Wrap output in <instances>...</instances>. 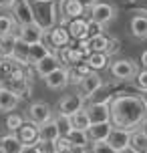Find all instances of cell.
<instances>
[{"instance_id":"obj_1","label":"cell","mask_w":147,"mask_h":153,"mask_svg":"<svg viewBox=\"0 0 147 153\" xmlns=\"http://www.w3.org/2000/svg\"><path fill=\"white\" fill-rule=\"evenodd\" d=\"M111 123L125 131H139L147 123V105L141 95L119 93L111 101Z\"/></svg>"},{"instance_id":"obj_2","label":"cell","mask_w":147,"mask_h":153,"mask_svg":"<svg viewBox=\"0 0 147 153\" xmlns=\"http://www.w3.org/2000/svg\"><path fill=\"white\" fill-rule=\"evenodd\" d=\"M56 2H34V0H30L34 22L39 24L45 32L53 30L59 24V6H56Z\"/></svg>"},{"instance_id":"obj_3","label":"cell","mask_w":147,"mask_h":153,"mask_svg":"<svg viewBox=\"0 0 147 153\" xmlns=\"http://www.w3.org/2000/svg\"><path fill=\"white\" fill-rule=\"evenodd\" d=\"M109 73H111V76L115 81L129 83L139 73V62L133 61V59H117V61H113L109 65Z\"/></svg>"},{"instance_id":"obj_4","label":"cell","mask_w":147,"mask_h":153,"mask_svg":"<svg viewBox=\"0 0 147 153\" xmlns=\"http://www.w3.org/2000/svg\"><path fill=\"white\" fill-rule=\"evenodd\" d=\"M56 6H59V24L61 26H67L75 18H83L87 12L79 0H59Z\"/></svg>"},{"instance_id":"obj_5","label":"cell","mask_w":147,"mask_h":153,"mask_svg":"<svg viewBox=\"0 0 147 153\" xmlns=\"http://www.w3.org/2000/svg\"><path fill=\"white\" fill-rule=\"evenodd\" d=\"M85 107V99L79 95V93H67L59 99V105H56V111L62 117H73V115L81 111Z\"/></svg>"},{"instance_id":"obj_6","label":"cell","mask_w":147,"mask_h":153,"mask_svg":"<svg viewBox=\"0 0 147 153\" xmlns=\"http://www.w3.org/2000/svg\"><path fill=\"white\" fill-rule=\"evenodd\" d=\"M117 18V6L115 4H109V2H97L91 10H89V20L99 24H109Z\"/></svg>"},{"instance_id":"obj_7","label":"cell","mask_w":147,"mask_h":153,"mask_svg":"<svg viewBox=\"0 0 147 153\" xmlns=\"http://www.w3.org/2000/svg\"><path fill=\"white\" fill-rule=\"evenodd\" d=\"M45 45L50 48V51H61V48H65V46H69L71 42V34L69 30H67V26H61V24H56L53 30H48L47 34H45V40H42Z\"/></svg>"},{"instance_id":"obj_8","label":"cell","mask_w":147,"mask_h":153,"mask_svg":"<svg viewBox=\"0 0 147 153\" xmlns=\"http://www.w3.org/2000/svg\"><path fill=\"white\" fill-rule=\"evenodd\" d=\"M53 109H50V105L48 103H45V101H34L30 107H28V121L34 123V125H45V123L53 121Z\"/></svg>"},{"instance_id":"obj_9","label":"cell","mask_w":147,"mask_h":153,"mask_svg":"<svg viewBox=\"0 0 147 153\" xmlns=\"http://www.w3.org/2000/svg\"><path fill=\"white\" fill-rule=\"evenodd\" d=\"M12 34L16 38H20L22 42H26V45H39V42L45 40V34L47 32L34 22V24H28V26H16Z\"/></svg>"},{"instance_id":"obj_10","label":"cell","mask_w":147,"mask_h":153,"mask_svg":"<svg viewBox=\"0 0 147 153\" xmlns=\"http://www.w3.org/2000/svg\"><path fill=\"white\" fill-rule=\"evenodd\" d=\"M12 18L16 20L18 26L34 24V14H32L30 0H14V4H12Z\"/></svg>"},{"instance_id":"obj_11","label":"cell","mask_w":147,"mask_h":153,"mask_svg":"<svg viewBox=\"0 0 147 153\" xmlns=\"http://www.w3.org/2000/svg\"><path fill=\"white\" fill-rule=\"evenodd\" d=\"M77 89H79V95H81L85 101H89L97 91L103 89V79H101L99 73H91L89 76L81 79V83H79Z\"/></svg>"},{"instance_id":"obj_12","label":"cell","mask_w":147,"mask_h":153,"mask_svg":"<svg viewBox=\"0 0 147 153\" xmlns=\"http://www.w3.org/2000/svg\"><path fill=\"white\" fill-rule=\"evenodd\" d=\"M56 56L65 69H71V67H79L81 62H85V56L79 51L77 46H65L61 51H56Z\"/></svg>"},{"instance_id":"obj_13","label":"cell","mask_w":147,"mask_h":153,"mask_svg":"<svg viewBox=\"0 0 147 153\" xmlns=\"http://www.w3.org/2000/svg\"><path fill=\"white\" fill-rule=\"evenodd\" d=\"M107 143L113 147L117 153H123L125 149H129V145H131V131L113 127V131H111V135H109V139H107Z\"/></svg>"},{"instance_id":"obj_14","label":"cell","mask_w":147,"mask_h":153,"mask_svg":"<svg viewBox=\"0 0 147 153\" xmlns=\"http://www.w3.org/2000/svg\"><path fill=\"white\" fill-rule=\"evenodd\" d=\"M91 123H111V103H89L87 105Z\"/></svg>"},{"instance_id":"obj_15","label":"cell","mask_w":147,"mask_h":153,"mask_svg":"<svg viewBox=\"0 0 147 153\" xmlns=\"http://www.w3.org/2000/svg\"><path fill=\"white\" fill-rule=\"evenodd\" d=\"M18 139L22 141V145L24 147H34V145H39V141H40V131H39V125H34V123H24L22 127L18 129Z\"/></svg>"},{"instance_id":"obj_16","label":"cell","mask_w":147,"mask_h":153,"mask_svg":"<svg viewBox=\"0 0 147 153\" xmlns=\"http://www.w3.org/2000/svg\"><path fill=\"white\" fill-rule=\"evenodd\" d=\"M62 65L61 61H59V56H56V53H50L48 56H45L42 61L39 62V65H34V71H36V75L42 76V79H47L50 73H54V71H59Z\"/></svg>"},{"instance_id":"obj_17","label":"cell","mask_w":147,"mask_h":153,"mask_svg":"<svg viewBox=\"0 0 147 153\" xmlns=\"http://www.w3.org/2000/svg\"><path fill=\"white\" fill-rule=\"evenodd\" d=\"M67 30H69L71 38H75V40H85L89 38V18H75V20H71L67 24Z\"/></svg>"},{"instance_id":"obj_18","label":"cell","mask_w":147,"mask_h":153,"mask_svg":"<svg viewBox=\"0 0 147 153\" xmlns=\"http://www.w3.org/2000/svg\"><path fill=\"white\" fill-rule=\"evenodd\" d=\"M45 83H47V87L50 91H61V89H65V87L69 85V69L61 67L59 71L50 73V75L45 79Z\"/></svg>"},{"instance_id":"obj_19","label":"cell","mask_w":147,"mask_h":153,"mask_svg":"<svg viewBox=\"0 0 147 153\" xmlns=\"http://www.w3.org/2000/svg\"><path fill=\"white\" fill-rule=\"evenodd\" d=\"M129 32L137 40H145L147 38V16L145 14H133L129 20Z\"/></svg>"},{"instance_id":"obj_20","label":"cell","mask_w":147,"mask_h":153,"mask_svg":"<svg viewBox=\"0 0 147 153\" xmlns=\"http://www.w3.org/2000/svg\"><path fill=\"white\" fill-rule=\"evenodd\" d=\"M111 131H113V123H97V125H91L87 133L91 143H97V141H107Z\"/></svg>"},{"instance_id":"obj_21","label":"cell","mask_w":147,"mask_h":153,"mask_svg":"<svg viewBox=\"0 0 147 153\" xmlns=\"http://www.w3.org/2000/svg\"><path fill=\"white\" fill-rule=\"evenodd\" d=\"M16 69H18V62L14 59H0V89H4L10 83Z\"/></svg>"},{"instance_id":"obj_22","label":"cell","mask_w":147,"mask_h":153,"mask_svg":"<svg viewBox=\"0 0 147 153\" xmlns=\"http://www.w3.org/2000/svg\"><path fill=\"white\" fill-rule=\"evenodd\" d=\"M18 103H20V97H18L16 93L8 91V89H0V111H2V113L14 111V109L18 107Z\"/></svg>"},{"instance_id":"obj_23","label":"cell","mask_w":147,"mask_h":153,"mask_svg":"<svg viewBox=\"0 0 147 153\" xmlns=\"http://www.w3.org/2000/svg\"><path fill=\"white\" fill-rule=\"evenodd\" d=\"M22 151H24V145L16 133H8V135L2 137V151L0 153H22Z\"/></svg>"},{"instance_id":"obj_24","label":"cell","mask_w":147,"mask_h":153,"mask_svg":"<svg viewBox=\"0 0 147 153\" xmlns=\"http://www.w3.org/2000/svg\"><path fill=\"white\" fill-rule=\"evenodd\" d=\"M71 123H73V129H81V131H89V127L93 125L91 123V117H89V111H87V105L81 111L71 117Z\"/></svg>"},{"instance_id":"obj_25","label":"cell","mask_w":147,"mask_h":153,"mask_svg":"<svg viewBox=\"0 0 147 153\" xmlns=\"http://www.w3.org/2000/svg\"><path fill=\"white\" fill-rule=\"evenodd\" d=\"M85 62L95 71V73H99V71H103V69H109V65H111V59L107 56V53H93Z\"/></svg>"},{"instance_id":"obj_26","label":"cell","mask_w":147,"mask_h":153,"mask_svg":"<svg viewBox=\"0 0 147 153\" xmlns=\"http://www.w3.org/2000/svg\"><path fill=\"white\" fill-rule=\"evenodd\" d=\"M53 53L50 48H48L45 42H39V45H30V53H28V62L32 65H39L45 56H48V54Z\"/></svg>"},{"instance_id":"obj_27","label":"cell","mask_w":147,"mask_h":153,"mask_svg":"<svg viewBox=\"0 0 147 153\" xmlns=\"http://www.w3.org/2000/svg\"><path fill=\"white\" fill-rule=\"evenodd\" d=\"M39 131H40V139H42V141H59V139H61V131L56 127L54 119L45 123V125H40Z\"/></svg>"},{"instance_id":"obj_28","label":"cell","mask_w":147,"mask_h":153,"mask_svg":"<svg viewBox=\"0 0 147 153\" xmlns=\"http://www.w3.org/2000/svg\"><path fill=\"white\" fill-rule=\"evenodd\" d=\"M133 151L137 153H147V131L139 129L131 133V145H129Z\"/></svg>"},{"instance_id":"obj_29","label":"cell","mask_w":147,"mask_h":153,"mask_svg":"<svg viewBox=\"0 0 147 153\" xmlns=\"http://www.w3.org/2000/svg\"><path fill=\"white\" fill-rule=\"evenodd\" d=\"M67 139L73 143V147H83V149H87V145H91L89 133L87 131H81V129H71Z\"/></svg>"},{"instance_id":"obj_30","label":"cell","mask_w":147,"mask_h":153,"mask_svg":"<svg viewBox=\"0 0 147 153\" xmlns=\"http://www.w3.org/2000/svg\"><path fill=\"white\" fill-rule=\"evenodd\" d=\"M16 26H18V24H16V20L10 14H0V36L12 34Z\"/></svg>"},{"instance_id":"obj_31","label":"cell","mask_w":147,"mask_h":153,"mask_svg":"<svg viewBox=\"0 0 147 153\" xmlns=\"http://www.w3.org/2000/svg\"><path fill=\"white\" fill-rule=\"evenodd\" d=\"M107 45H109L107 34H99V36L89 38V46H91L93 53H105V51H107Z\"/></svg>"},{"instance_id":"obj_32","label":"cell","mask_w":147,"mask_h":153,"mask_svg":"<svg viewBox=\"0 0 147 153\" xmlns=\"http://www.w3.org/2000/svg\"><path fill=\"white\" fill-rule=\"evenodd\" d=\"M22 125H24V119L18 113H8V117H6V129L10 131V133H18V129H20Z\"/></svg>"},{"instance_id":"obj_33","label":"cell","mask_w":147,"mask_h":153,"mask_svg":"<svg viewBox=\"0 0 147 153\" xmlns=\"http://www.w3.org/2000/svg\"><path fill=\"white\" fill-rule=\"evenodd\" d=\"M54 123H56V127H59V131H61V137H67V135H69V131L73 129L71 117H62V115H56V117H54Z\"/></svg>"},{"instance_id":"obj_34","label":"cell","mask_w":147,"mask_h":153,"mask_svg":"<svg viewBox=\"0 0 147 153\" xmlns=\"http://www.w3.org/2000/svg\"><path fill=\"white\" fill-rule=\"evenodd\" d=\"M133 83H135V87H137L141 93H147V69H141L139 73H137V76L133 79Z\"/></svg>"},{"instance_id":"obj_35","label":"cell","mask_w":147,"mask_h":153,"mask_svg":"<svg viewBox=\"0 0 147 153\" xmlns=\"http://www.w3.org/2000/svg\"><path fill=\"white\" fill-rule=\"evenodd\" d=\"M91 153H117V151L107 141H97V143H91Z\"/></svg>"},{"instance_id":"obj_36","label":"cell","mask_w":147,"mask_h":153,"mask_svg":"<svg viewBox=\"0 0 147 153\" xmlns=\"http://www.w3.org/2000/svg\"><path fill=\"white\" fill-rule=\"evenodd\" d=\"M119 51H121V40H119V38H115V36H109V45H107V51H105V53H107V56L111 59V56H113V54H117Z\"/></svg>"},{"instance_id":"obj_37","label":"cell","mask_w":147,"mask_h":153,"mask_svg":"<svg viewBox=\"0 0 147 153\" xmlns=\"http://www.w3.org/2000/svg\"><path fill=\"white\" fill-rule=\"evenodd\" d=\"M39 151L40 153H56V141H39Z\"/></svg>"},{"instance_id":"obj_38","label":"cell","mask_w":147,"mask_h":153,"mask_svg":"<svg viewBox=\"0 0 147 153\" xmlns=\"http://www.w3.org/2000/svg\"><path fill=\"white\" fill-rule=\"evenodd\" d=\"M73 151V143L67 137H61L56 141V153H71Z\"/></svg>"},{"instance_id":"obj_39","label":"cell","mask_w":147,"mask_h":153,"mask_svg":"<svg viewBox=\"0 0 147 153\" xmlns=\"http://www.w3.org/2000/svg\"><path fill=\"white\" fill-rule=\"evenodd\" d=\"M99 34H105V26H103V24H99V22L89 20V38L99 36Z\"/></svg>"},{"instance_id":"obj_40","label":"cell","mask_w":147,"mask_h":153,"mask_svg":"<svg viewBox=\"0 0 147 153\" xmlns=\"http://www.w3.org/2000/svg\"><path fill=\"white\" fill-rule=\"evenodd\" d=\"M77 48L83 53V56H85V61L93 54V51H91V46H89V38H85V40H79L77 42Z\"/></svg>"},{"instance_id":"obj_41","label":"cell","mask_w":147,"mask_h":153,"mask_svg":"<svg viewBox=\"0 0 147 153\" xmlns=\"http://www.w3.org/2000/svg\"><path fill=\"white\" fill-rule=\"evenodd\" d=\"M133 14H145L147 16V0H137L133 4Z\"/></svg>"},{"instance_id":"obj_42","label":"cell","mask_w":147,"mask_h":153,"mask_svg":"<svg viewBox=\"0 0 147 153\" xmlns=\"http://www.w3.org/2000/svg\"><path fill=\"white\" fill-rule=\"evenodd\" d=\"M75 71H77V73H79V76H81V79H85V76H89V75H91V73H95V71L91 69V67H89L87 62H81L79 67H75Z\"/></svg>"},{"instance_id":"obj_43","label":"cell","mask_w":147,"mask_h":153,"mask_svg":"<svg viewBox=\"0 0 147 153\" xmlns=\"http://www.w3.org/2000/svg\"><path fill=\"white\" fill-rule=\"evenodd\" d=\"M79 83H81V76H79V73L75 71V67H71L69 69V85H77L79 87Z\"/></svg>"},{"instance_id":"obj_44","label":"cell","mask_w":147,"mask_h":153,"mask_svg":"<svg viewBox=\"0 0 147 153\" xmlns=\"http://www.w3.org/2000/svg\"><path fill=\"white\" fill-rule=\"evenodd\" d=\"M79 2H81V6L85 8V10H91V8H93L99 0H79Z\"/></svg>"},{"instance_id":"obj_45","label":"cell","mask_w":147,"mask_h":153,"mask_svg":"<svg viewBox=\"0 0 147 153\" xmlns=\"http://www.w3.org/2000/svg\"><path fill=\"white\" fill-rule=\"evenodd\" d=\"M14 0H0V10H6V8H12Z\"/></svg>"},{"instance_id":"obj_46","label":"cell","mask_w":147,"mask_h":153,"mask_svg":"<svg viewBox=\"0 0 147 153\" xmlns=\"http://www.w3.org/2000/svg\"><path fill=\"white\" fill-rule=\"evenodd\" d=\"M139 62H141V67L143 69H147V48L141 53V56H139Z\"/></svg>"},{"instance_id":"obj_47","label":"cell","mask_w":147,"mask_h":153,"mask_svg":"<svg viewBox=\"0 0 147 153\" xmlns=\"http://www.w3.org/2000/svg\"><path fill=\"white\" fill-rule=\"evenodd\" d=\"M22 153H40V151H39V147L34 145V147H24Z\"/></svg>"},{"instance_id":"obj_48","label":"cell","mask_w":147,"mask_h":153,"mask_svg":"<svg viewBox=\"0 0 147 153\" xmlns=\"http://www.w3.org/2000/svg\"><path fill=\"white\" fill-rule=\"evenodd\" d=\"M71 153H87V149H83V147H73Z\"/></svg>"},{"instance_id":"obj_49","label":"cell","mask_w":147,"mask_h":153,"mask_svg":"<svg viewBox=\"0 0 147 153\" xmlns=\"http://www.w3.org/2000/svg\"><path fill=\"white\" fill-rule=\"evenodd\" d=\"M141 97H143V101H145V105H147V93H141Z\"/></svg>"},{"instance_id":"obj_50","label":"cell","mask_w":147,"mask_h":153,"mask_svg":"<svg viewBox=\"0 0 147 153\" xmlns=\"http://www.w3.org/2000/svg\"><path fill=\"white\" fill-rule=\"evenodd\" d=\"M123 153H137V151H133L131 147H129V149H125V151H123Z\"/></svg>"},{"instance_id":"obj_51","label":"cell","mask_w":147,"mask_h":153,"mask_svg":"<svg viewBox=\"0 0 147 153\" xmlns=\"http://www.w3.org/2000/svg\"><path fill=\"white\" fill-rule=\"evenodd\" d=\"M34 2H56V0H34Z\"/></svg>"},{"instance_id":"obj_52","label":"cell","mask_w":147,"mask_h":153,"mask_svg":"<svg viewBox=\"0 0 147 153\" xmlns=\"http://www.w3.org/2000/svg\"><path fill=\"white\" fill-rule=\"evenodd\" d=\"M127 2H129V4H135V2H137V0H127Z\"/></svg>"},{"instance_id":"obj_53","label":"cell","mask_w":147,"mask_h":153,"mask_svg":"<svg viewBox=\"0 0 147 153\" xmlns=\"http://www.w3.org/2000/svg\"><path fill=\"white\" fill-rule=\"evenodd\" d=\"M0 151H2V137H0Z\"/></svg>"},{"instance_id":"obj_54","label":"cell","mask_w":147,"mask_h":153,"mask_svg":"<svg viewBox=\"0 0 147 153\" xmlns=\"http://www.w3.org/2000/svg\"><path fill=\"white\" fill-rule=\"evenodd\" d=\"M0 48H2V38H0Z\"/></svg>"},{"instance_id":"obj_55","label":"cell","mask_w":147,"mask_h":153,"mask_svg":"<svg viewBox=\"0 0 147 153\" xmlns=\"http://www.w3.org/2000/svg\"><path fill=\"white\" fill-rule=\"evenodd\" d=\"M143 129H145V131H147V123H145V127H143Z\"/></svg>"},{"instance_id":"obj_56","label":"cell","mask_w":147,"mask_h":153,"mask_svg":"<svg viewBox=\"0 0 147 153\" xmlns=\"http://www.w3.org/2000/svg\"><path fill=\"white\" fill-rule=\"evenodd\" d=\"M87 153H91V151H87Z\"/></svg>"}]
</instances>
